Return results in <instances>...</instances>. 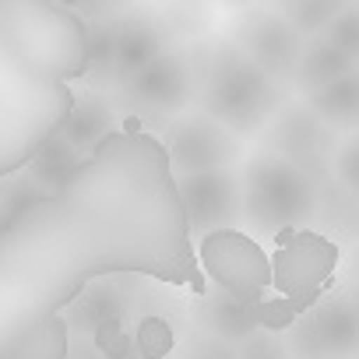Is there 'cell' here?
I'll list each match as a JSON object with an SVG mask.
<instances>
[{
  "label": "cell",
  "instance_id": "obj_1",
  "mask_svg": "<svg viewBox=\"0 0 359 359\" xmlns=\"http://www.w3.org/2000/svg\"><path fill=\"white\" fill-rule=\"evenodd\" d=\"M194 285V236L158 134L123 127L0 229V359H67V306L99 278Z\"/></svg>",
  "mask_w": 359,
  "mask_h": 359
},
{
  "label": "cell",
  "instance_id": "obj_2",
  "mask_svg": "<svg viewBox=\"0 0 359 359\" xmlns=\"http://www.w3.org/2000/svg\"><path fill=\"white\" fill-rule=\"evenodd\" d=\"M191 53V106L212 116L236 137L261 134L271 116L289 102V88L271 81L254 60H247L226 36L187 46Z\"/></svg>",
  "mask_w": 359,
  "mask_h": 359
},
{
  "label": "cell",
  "instance_id": "obj_3",
  "mask_svg": "<svg viewBox=\"0 0 359 359\" xmlns=\"http://www.w3.org/2000/svg\"><path fill=\"white\" fill-rule=\"evenodd\" d=\"M240 187H243V222L261 236L299 233L313 219L317 187L299 169L268 151H257L243 165Z\"/></svg>",
  "mask_w": 359,
  "mask_h": 359
},
{
  "label": "cell",
  "instance_id": "obj_4",
  "mask_svg": "<svg viewBox=\"0 0 359 359\" xmlns=\"http://www.w3.org/2000/svg\"><path fill=\"white\" fill-rule=\"evenodd\" d=\"M261 151L289 162L313 187H320L324 180H331L338 134L331 127H324L303 99H296V102H285L271 116V123L261 130Z\"/></svg>",
  "mask_w": 359,
  "mask_h": 359
},
{
  "label": "cell",
  "instance_id": "obj_5",
  "mask_svg": "<svg viewBox=\"0 0 359 359\" xmlns=\"http://www.w3.org/2000/svg\"><path fill=\"white\" fill-rule=\"evenodd\" d=\"M194 81H191V53L187 46H169L158 53L144 71H137L127 85L116 88V109H130L141 120L162 123V130L180 120L191 106Z\"/></svg>",
  "mask_w": 359,
  "mask_h": 359
},
{
  "label": "cell",
  "instance_id": "obj_6",
  "mask_svg": "<svg viewBox=\"0 0 359 359\" xmlns=\"http://www.w3.org/2000/svg\"><path fill=\"white\" fill-rule=\"evenodd\" d=\"M247 60H254L271 81L278 85H292L299 53H303V39L296 36V29L278 15V8H240L226 32H222Z\"/></svg>",
  "mask_w": 359,
  "mask_h": 359
},
{
  "label": "cell",
  "instance_id": "obj_7",
  "mask_svg": "<svg viewBox=\"0 0 359 359\" xmlns=\"http://www.w3.org/2000/svg\"><path fill=\"white\" fill-rule=\"evenodd\" d=\"M172 176H198L233 169L240 158V137L205 113H184L158 134Z\"/></svg>",
  "mask_w": 359,
  "mask_h": 359
},
{
  "label": "cell",
  "instance_id": "obj_8",
  "mask_svg": "<svg viewBox=\"0 0 359 359\" xmlns=\"http://www.w3.org/2000/svg\"><path fill=\"white\" fill-rule=\"evenodd\" d=\"M334 264L338 247L320 233L299 229L271 257V285L289 299V306H296V313H303L320 299V285L331 278Z\"/></svg>",
  "mask_w": 359,
  "mask_h": 359
},
{
  "label": "cell",
  "instance_id": "obj_9",
  "mask_svg": "<svg viewBox=\"0 0 359 359\" xmlns=\"http://www.w3.org/2000/svg\"><path fill=\"white\" fill-rule=\"evenodd\" d=\"M292 359H355L359 355V324L341 292L317 299L303 310L282 334Z\"/></svg>",
  "mask_w": 359,
  "mask_h": 359
},
{
  "label": "cell",
  "instance_id": "obj_10",
  "mask_svg": "<svg viewBox=\"0 0 359 359\" xmlns=\"http://www.w3.org/2000/svg\"><path fill=\"white\" fill-rule=\"evenodd\" d=\"M201 261H205L208 275L215 278V285L240 296V299L257 303V296L271 285V257L236 229H222V233L205 236Z\"/></svg>",
  "mask_w": 359,
  "mask_h": 359
},
{
  "label": "cell",
  "instance_id": "obj_11",
  "mask_svg": "<svg viewBox=\"0 0 359 359\" xmlns=\"http://www.w3.org/2000/svg\"><path fill=\"white\" fill-rule=\"evenodd\" d=\"M176 191L184 201L191 236H212L243 222V187L236 169L176 176Z\"/></svg>",
  "mask_w": 359,
  "mask_h": 359
},
{
  "label": "cell",
  "instance_id": "obj_12",
  "mask_svg": "<svg viewBox=\"0 0 359 359\" xmlns=\"http://www.w3.org/2000/svg\"><path fill=\"white\" fill-rule=\"evenodd\" d=\"M169 46H176V36L162 18V11L123 8L113 18V88L127 85Z\"/></svg>",
  "mask_w": 359,
  "mask_h": 359
},
{
  "label": "cell",
  "instance_id": "obj_13",
  "mask_svg": "<svg viewBox=\"0 0 359 359\" xmlns=\"http://www.w3.org/2000/svg\"><path fill=\"white\" fill-rule=\"evenodd\" d=\"M137 306V282L127 275H113V278H99L92 282L64 313L67 331L71 334H85L95 338L99 331L123 324L130 317V310Z\"/></svg>",
  "mask_w": 359,
  "mask_h": 359
},
{
  "label": "cell",
  "instance_id": "obj_14",
  "mask_svg": "<svg viewBox=\"0 0 359 359\" xmlns=\"http://www.w3.org/2000/svg\"><path fill=\"white\" fill-rule=\"evenodd\" d=\"M194 327L236 348L243 338H250L261 327V306L254 299H240L215 285L201 292V303L194 310Z\"/></svg>",
  "mask_w": 359,
  "mask_h": 359
},
{
  "label": "cell",
  "instance_id": "obj_15",
  "mask_svg": "<svg viewBox=\"0 0 359 359\" xmlns=\"http://www.w3.org/2000/svg\"><path fill=\"white\" fill-rule=\"evenodd\" d=\"M120 127V113H116V102L106 95V92H85L81 99L74 95V113L67 120V127L60 130L78 151L92 155L106 137H113Z\"/></svg>",
  "mask_w": 359,
  "mask_h": 359
},
{
  "label": "cell",
  "instance_id": "obj_16",
  "mask_svg": "<svg viewBox=\"0 0 359 359\" xmlns=\"http://www.w3.org/2000/svg\"><path fill=\"white\" fill-rule=\"evenodd\" d=\"M310 226H317L320 236H334L341 243L359 247V198L352 191H345L334 176L324 180V184L317 187Z\"/></svg>",
  "mask_w": 359,
  "mask_h": 359
},
{
  "label": "cell",
  "instance_id": "obj_17",
  "mask_svg": "<svg viewBox=\"0 0 359 359\" xmlns=\"http://www.w3.org/2000/svg\"><path fill=\"white\" fill-rule=\"evenodd\" d=\"M317 120L324 127H331L334 134H359V67H352L345 78H338L334 85L313 92L310 99H303Z\"/></svg>",
  "mask_w": 359,
  "mask_h": 359
},
{
  "label": "cell",
  "instance_id": "obj_18",
  "mask_svg": "<svg viewBox=\"0 0 359 359\" xmlns=\"http://www.w3.org/2000/svg\"><path fill=\"white\" fill-rule=\"evenodd\" d=\"M348 71H352L348 57H341L324 36H317V39H306L303 43V53H299V64H296V74H292V88L303 99H310L313 92L334 85Z\"/></svg>",
  "mask_w": 359,
  "mask_h": 359
},
{
  "label": "cell",
  "instance_id": "obj_19",
  "mask_svg": "<svg viewBox=\"0 0 359 359\" xmlns=\"http://www.w3.org/2000/svg\"><path fill=\"white\" fill-rule=\"evenodd\" d=\"M88 155L85 151H78L64 134H57L36 158H32V165H29V176L39 184V191L43 194H53V191H60L67 180L78 172V165L85 162Z\"/></svg>",
  "mask_w": 359,
  "mask_h": 359
},
{
  "label": "cell",
  "instance_id": "obj_20",
  "mask_svg": "<svg viewBox=\"0 0 359 359\" xmlns=\"http://www.w3.org/2000/svg\"><path fill=\"white\" fill-rule=\"evenodd\" d=\"M278 15L296 29V36L306 43V39H317L327 32V25L338 18V11L345 4H334V0H292V4H275Z\"/></svg>",
  "mask_w": 359,
  "mask_h": 359
},
{
  "label": "cell",
  "instance_id": "obj_21",
  "mask_svg": "<svg viewBox=\"0 0 359 359\" xmlns=\"http://www.w3.org/2000/svg\"><path fill=\"white\" fill-rule=\"evenodd\" d=\"M324 39H327L341 57H348L352 67H359V4H345V8L338 11V18L327 25Z\"/></svg>",
  "mask_w": 359,
  "mask_h": 359
},
{
  "label": "cell",
  "instance_id": "obj_22",
  "mask_svg": "<svg viewBox=\"0 0 359 359\" xmlns=\"http://www.w3.org/2000/svg\"><path fill=\"white\" fill-rule=\"evenodd\" d=\"M236 359H292V352H289L282 334H275L268 327H257L250 338H243L236 345Z\"/></svg>",
  "mask_w": 359,
  "mask_h": 359
},
{
  "label": "cell",
  "instance_id": "obj_23",
  "mask_svg": "<svg viewBox=\"0 0 359 359\" xmlns=\"http://www.w3.org/2000/svg\"><path fill=\"white\" fill-rule=\"evenodd\" d=\"M331 176L338 180L345 191H352V194L359 198V134H348V137L338 141Z\"/></svg>",
  "mask_w": 359,
  "mask_h": 359
},
{
  "label": "cell",
  "instance_id": "obj_24",
  "mask_svg": "<svg viewBox=\"0 0 359 359\" xmlns=\"http://www.w3.org/2000/svg\"><path fill=\"white\" fill-rule=\"evenodd\" d=\"M176 359H236V348L194 327V331L184 334V341H180Z\"/></svg>",
  "mask_w": 359,
  "mask_h": 359
},
{
  "label": "cell",
  "instance_id": "obj_25",
  "mask_svg": "<svg viewBox=\"0 0 359 359\" xmlns=\"http://www.w3.org/2000/svg\"><path fill=\"white\" fill-rule=\"evenodd\" d=\"M67 359H106L99 341L95 338H85V334H71V345H67Z\"/></svg>",
  "mask_w": 359,
  "mask_h": 359
},
{
  "label": "cell",
  "instance_id": "obj_26",
  "mask_svg": "<svg viewBox=\"0 0 359 359\" xmlns=\"http://www.w3.org/2000/svg\"><path fill=\"white\" fill-rule=\"evenodd\" d=\"M341 296H345V303L352 306V313H355V324H359V285H355V282H348V285L341 289Z\"/></svg>",
  "mask_w": 359,
  "mask_h": 359
},
{
  "label": "cell",
  "instance_id": "obj_27",
  "mask_svg": "<svg viewBox=\"0 0 359 359\" xmlns=\"http://www.w3.org/2000/svg\"><path fill=\"white\" fill-rule=\"evenodd\" d=\"M348 282L359 285V247L352 250V261H348Z\"/></svg>",
  "mask_w": 359,
  "mask_h": 359
},
{
  "label": "cell",
  "instance_id": "obj_28",
  "mask_svg": "<svg viewBox=\"0 0 359 359\" xmlns=\"http://www.w3.org/2000/svg\"><path fill=\"white\" fill-rule=\"evenodd\" d=\"M137 359H141V355H137Z\"/></svg>",
  "mask_w": 359,
  "mask_h": 359
},
{
  "label": "cell",
  "instance_id": "obj_29",
  "mask_svg": "<svg viewBox=\"0 0 359 359\" xmlns=\"http://www.w3.org/2000/svg\"><path fill=\"white\" fill-rule=\"evenodd\" d=\"M355 359H359V355H355Z\"/></svg>",
  "mask_w": 359,
  "mask_h": 359
}]
</instances>
